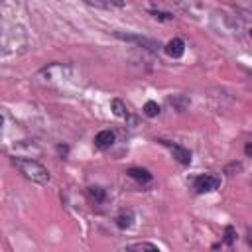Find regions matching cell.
Returning <instances> with one entry per match:
<instances>
[{
  "instance_id": "6da1fadb",
  "label": "cell",
  "mask_w": 252,
  "mask_h": 252,
  "mask_svg": "<svg viewBox=\"0 0 252 252\" xmlns=\"http://www.w3.org/2000/svg\"><path fill=\"white\" fill-rule=\"evenodd\" d=\"M12 163L20 169V173H24V177L32 179L33 183L45 185V183H49V179H51L47 167L41 165L39 161L32 159V158H12Z\"/></svg>"
},
{
  "instance_id": "7a4b0ae2",
  "label": "cell",
  "mask_w": 252,
  "mask_h": 252,
  "mask_svg": "<svg viewBox=\"0 0 252 252\" xmlns=\"http://www.w3.org/2000/svg\"><path fill=\"white\" fill-rule=\"evenodd\" d=\"M193 185H195L197 193H211V191H217L220 187V177L215 173H203V175L195 177Z\"/></svg>"
},
{
  "instance_id": "3957f363",
  "label": "cell",
  "mask_w": 252,
  "mask_h": 252,
  "mask_svg": "<svg viewBox=\"0 0 252 252\" xmlns=\"http://www.w3.org/2000/svg\"><path fill=\"white\" fill-rule=\"evenodd\" d=\"M159 144L167 146L169 152H171V156H173L181 165H189V163H191V152H189L187 148H183V146H179V144H171V142H167V140H159Z\"/></svg>"
},
{
  "instance_id": "277c9868",
  "label": "cell",
  "mask_w": 252,
  "mask_h": 252,
  "mask_svg": "<svg viewBox=\"0 0 252 252\" xmlns=\"http://www.w3.org/2000/svg\"><path fill=\"white\" fill-rule=\"evenodd\" d=\"M163 51H165L169 57L179 59V57L185 53V41L179 39V37H173V39H169V41L163 45Z\"/></svg>"
},
{
  "instance_id": "5b68a950",
  "label": "cell",
  "mask_w": 252,
  "mask_h": 252,
  "mask_svg": "<svg viewBox=\"0 0 252 252\" xmlns=\"http://www.w3.org/2000/svg\"><path fill=\"white\" fill-rule=\"evenodd\" d=\"M85 4L100 10H120L126 6V0H85Z\"/></svg>"
},
{
  "instance_id": "8992f818",
  "label": "cell",
  "mask_w": 252,
  "mask_h": 252,
  "mask_svg": "<svg viewBox=\"0 0 252 252\" xmlns=\"http://www.w3.org/2000/svg\"><path fill=\"white\" fill-rule=\"evenodd\" d=\"M112 144H114V132H110V130H100L94 136V148H98V150H108V148H112Z\"/></svg>"
},
{
  "instance_id": "52a82bcc",
  "label": "cell",
  "mask_w": 252,
  "mask_h": 252,
  "mask_svg": "<svg viewBox=\"0 0 252 252\" xmlns=\"http://www.w3.org/2000/svg\"><path fill=\"white\" fill-rule=\"evenodd\" d=\"M126 173H128V177L136 179L138 183H148V181H152V173H150L148 169H144V167H130Z\"/></svg>"
},
{
  "instance_id": "ba28073f",
  "label": "cell",
  "mask_w": 252,
  "mask_h": 252,
  "mask_svg": "<svg viewBox=\"0 0 252 252\" xmlns=\"http://www.w3.org/2000/svg\"><path fill=\"white\" fill-rule=\"evenodd\" d=\"M132 222H134V213L132 211H122L118 217H116V226L118 228H130L132 226Z\"/></svg>"
},
{
  "instance_id": "9c48e42d",
  "label": "cell",
  "mask_w": 252,
  "mask_h": 252,
  "mask_svg": "<svg viewBox=\"0 0 252 252\" xmlns=\"http://www.w3.org/2000/svg\"><path fill=\"white\" fill-rule=\"evenodd\" d=\"M110 108H112V112L116 114V116H120V118H128L130 116V112H128V106L120 100V98H114L112 102H110Z\"/></svg>"
},
{
  "instance_id": "30bf717a",
  "label": "cell",
  "mask_w": 252,
  "mask_h": 252,
  "mask_svg": "<svg viewBox=\"0 0 252 252\" xmlns=\"http://www.w3.org/2000/svg\"><path fill=\"white\" fill-rule=\"evenodd\" d=\"M126 250H148V252H158L159 248L156 244H150V242H134V244H128Z\"/></svg>"
},
{
  "instance_id": "8fae6325",
  "label": "cell",
  "mask_w": 252,
  "mask_h": 252,
  "mask_svg": "<svg viewBox=\"0 0 252 252\" xmlns=\"http://www.w3.org/2000/svg\"><path fill=\"white\" fill-rule=\"evenodd\" d=\"M144 114L150 116V118L158 116V114H159V104H158L156 100H148V102L144 104Z\"/></svg>"
},
{
  "instance_id": "7c38bea8",
  "label": "cell",
  "mask_w": 252,
  "mask_h": 252,
  "mask_svg": "<svg viewBox=\"0 0 252 252\" xmlns=\"http://www.w3.org/2000/svg\"><path fill=\"white\" fill-rule=\"evenodd\" d=\"M234 238H236L234 226H226V228H224V242H226V244H232V242H234Z\"/></svg>"
},
{
  "instance_id": "4fadbf2b",
  "label": "cell",
  "mask_w": 252,
  "mask_h": 252,
  "mask_svg": "<svg viewBox=\"0 0 252 252\" xmlns=\"http://www.w3.org/2000/svg\"><path fill=\"white\" fill-rule=\"evenodd\" d=\"M150 14L158 20H173V14H167V12H158V10H150Z\"/></svg>"
},
{
  "instance_id": "5bb4252c",
  "label": "cell",
  "mask_w": 252,
  "mask_h": 252,
  "mask_svg": "<svg viewBox=\"0 0 252 252\" xmlns=\"http://www.w3.org/2000/svg\"><path fill=\"white\" fill-rule=\"evenodd\" d=\"M89 193H91L96 201H102V199H104V191H102L100 187H89Z\"/></svg>"
},
{
  "instance_id": "9a60e30c",
  "label": "cell",
  "mask_w": 252,
  "mask_h": 252,
  "mask_svg": "<svg viewBox=\"0 0 252 252\" xmlns=\"http://www.w3.org/2000/svg\"><path fill=\"white\" fill-rule=\"evenodd\" d=\"M2 122H4V118H2V114H0V128H2Z\"/></svg>"
}]
</instances>
